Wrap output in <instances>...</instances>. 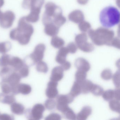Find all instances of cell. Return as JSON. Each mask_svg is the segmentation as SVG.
<instances>
[{"label":"cell","mask_w":120,"mask_h":120,"mask_svg":"<svg viewBox=\"0 0 120 120\" xmlns=\"http://www.w3.org/2000/svg\"><path fill=\"white\" fill-rule=\"evenodd\" d=\"M36 0H23L22 6L25 9H30L32 5L36 1Z\"/></svg>","instance_id":"f35d334b"},{"label":"cell","mask_w":120,"mask_h":120,"mask_svg":"<svg viewBox=\"0 0 120 120\" xmlns=\"http://www.w3.org/2000/svg\"><path fill=\"white\" fill-rule=\"evenodd\" d=\"M10 65L17 70H19L24 65L22 60L17 57L11 58Z\"/></svg>","instance_id":"7402d4cb"},{"label":"cell","mask_w":120,"mask_h":120,"mask_svg":"<svg viewBox=\"0 0 120 120\" xmlns=\"http://www.w3.org/2000/svg\"><path fill=\"white\" fill-rule=\"evenodd\" d=\"M14 96L11 95L0 94V101L4 103L11 104L15 101Z\"/></svg>","instance_id":"f1b7e54d"},{"label":"cell","mask_w":120,"mask_h":120,"mask_svg":"<svg viewBox=\"0 0 120 120\" xmlns=\"http://www.w3.org/2000/svg\"><path fill=\"white\" fill-rule=\"evenodd\" d=\"M44 25V32L48 36H56L59 32L60 27L53 23H48Z\"/></svg>","instance_id":"5bb4252c"},{"label":"cell","mask_w":120,"mask_h":120,"mask_svg":"<svg viewBox=\"0 0 120 120\" xmlns=\"http://www.w3.org/2000/svg\"><path fill=\"white\" fill-rule=\"evenodd\" d=\"M15 19V15L11 11H7L3 12L0 18V27L5 29L10 28L13 25Z\"/></svg>","instance_id":"277c9868"},{"label":"cell","mask_w":120,"mask_h":120,"mask_svg":"<svg viewBox=\"0 0 120 120\" xmlns=\"http://www.w3.org/2000/svg\"><path fill=\"white\" fill-rule=\"evenodd\" d=\"M78 48H79L82 51L85 53H90L94 50V46L91 44L88 43L87 41L77 46Z\"/></svg>","instance_id":"603a6c76"},{"label":"cell","mask_w":120,"mask_h":120,"mask_svg":"<svg viewBox=\"0 0 120 120\" xmlns=\"http://www.w3.org/2000/svg\"><path fill=\"white\" fill-rule=\"evenodd\" d=\"M51 43V45L54 48L60 49L64 46L65 41L60 37L55 36L52 37Z\"/></svg>","instance_id":"ac0fdd59"},{"label":"cell","mask_w":120,"mask_h":120,"mask_svg":"<svg viewBox=\"0 0 120 120\" xmlns=\"http://www.w3.org/2000/svg\"><path fill=\"white\" fill-rule=\"evenodd\" d=\"M36 70L38 72L45 73L48 70V67L45 62L41 61L37 63Z\"/></svg>","instance_id":"83f0119b"},{"label":"cell","mask_w":120,"mask_h":120,"mask_svg":"<svg viewBox=\"0 0 120 120\" xmlns=\"http://www.w3.org/2000/svg\"><path fill=\"white\" fill-rule=\"evenodd\" d=\"M69 52L67 47H62L60 48L56 58L57 62L61 65L66 61V57Z\"/></svg>","instance_id":"9a60e30c"},{"label":"cell","mask_w":120,"mask_h":120,"mask_svg":"<svg viewBox=\"0 0 120 120\" xmlns=\"http://www.w3.org/2000/svg\"><path fill=\"white\" fill-rule=\"evenodd\" d=\"M104 91L103 89L99 85L94 84L91 92L96 96H100L103 94Z\"/></svg>","instance_id":"f546056e"},{"label":"cell","mask_w":120,"mask_h":120,"mask_svg":"<svg viewBox=\"0 0 120 120\" xmlns=\"http://www.w3.org/2000/svg\"><path fill=\"white\" fill-rule=\"evenodd\" d=\"M74 97L70 94L66 95L61 94L57 97V109L62 112L68 107V105L73 101Z\"/></svg>","instance_id":"5b68a950"},{"label":"cell","mask_w":120,"mask_h":120,"mask_svg":"<svg viewBox=\"0 0 120 120\" xmlns=\"http://www.w3.org/2000/svg\"><path fill=\"white\" fill-rule=\"evenodd\" d=\"M45 110V107L42 104H36L30 111V117L31 120H41L43 117V113Z\"/></svg>","instance_id":"ba28073f"},{"label":"cell","mask_w":120,"mask_h":120,"mask_svg":"<svg viewBox=\"0 0 120 120\" xmlns=\"http://www.w3.org/2000/svg\"><path fill=\"white\" fill-rule=\"evenodd\" d=\"M45 49V46L43 44H39L36 46L34 52L30 55L33 63H37L42 60Z\"/></svg>","instance_id":"8992f818"},{"label":"cell","mask_w":120,"mask_h":120,"mask_svg":"<svg viewBox=\"0 0 120 120\" xmlns=\"http://www.w3.org/2000/svg\"><path fill=\"white\" fill-rule=\"evenodd\" d=\"M21 76L16 73H13L8 77L7 80L8 82L12 86L18 84L20 81Z\"/></svg>","instance_id":"44dd1931"},{"label":"cell","mask_w":120,"mask_h":120,"mask_svg":"<svg viewBox=\"0 0 120 120\" xmlns=\"http://www.w3.org/2000/svg\"><path fill=\"white\" fill-rule=\"evenodd\" d=\"M61 67H62L64 70H67L70 68L71 64L70 62L66 61L65 62L61 64Z\"/></svg>","instance_id":"7bdbcfd3"},{"label":"cell","mask_w":120,"mask_h":120,"mask_svg":"<svg viewBox=\"0 0 120 120\" xmlns=\"http://www.w3.org/2000/svg\"><path fill=\"white\" fill-rule=\"evenodd\" d=\"M109 106L112 111L120 114V101L116 100H112L109 101Z\"/></svg>","instance_id":"cb8c5ba5"},{"label":"cell","mask_w":120,"mask_h":120,"mask_svg":"<svg viewBox=\"0 0 120 120\" xmlns=\"http://www.w3.org/2000/svg\"><path fill=\"white\" fill-rule=\"evenodd\" d=\"M86 72L84 71L78 70L75 74L76 81L80 84H81L86 80Z\"/></svg>","instance_id":"d4e9b609"},{"label":"cell","mask_w":120,"mask_h":120,"mask_svg":"<svg viewBox=\"0 0 120 120\" xmlns=\"http://www.w3.org/2000/svg\"><path fill=\"white\" fill-rule=\"evenodd\" d=\"M34 32L33 26L23 17L19 20L17 27L10 31L9 36L11 39L17 41L21 45H26L29 43Z\"/></svg>","instance_id":"6da1fadb"},{"label":"cell","mask_w":120,"mask_h":120,"mask_svg":"<svg viewBox=\"0 0 120 120\" xmlns=\"http://www.w3.org/2000/svg\"><path fill=\"white\" fill-rule=\"evenodd\" d=\"M64 71L61 66H57L54 68L52 70L50 80L57 82L60 81L63 77Z\"/></svg>","instance_id":"4fadbf2b"},{"label":"cell","mask_w":120,"mask_h":120,"mask_svg":"<svg viewBox=\"0 0 120 120\" xmlns=\"http://www.w3.org/2000/svg\"><path fill=\"white\" fill-rule=\"evenodd\" d=\"M11 58L8 55H5L1 58V65L3 66H6L10 65Z\"/></svg>","instance_id":"ab89813d"},{"label":"cell","mask_w":120,"mask_h":120,"mask_svg":"<svg viewBox=\"0 0 120 120\" xmlns=\"http://www.w3.org/2000/svg\"><path fill=\"white\" fill-rule=\"evenodd\" d=\"M19 75L22 77H27L29 73L28 66L26 65H24L19 70Z\"/></svg>","instance_id":"8d00e7d4"},{"label":"cell","mask_w":120,"mask_h":120,"mask_svg":"<svg viewBox=\"0 0 120 120\" xmlns=\"http://www.w3.org/2000/svg\"><path fill=\"white\" fill-rule=\"evenodd\" d=\"M11 117L8 115H3L0 116V120H11Z\"/></svg>","instance_id":"f6af8a7d"},{"label":"cell","mask_w":120,"mask_h":120,"mask_svg":"<svg viewBox=\"0 0 120 120\" xmlns=\"http://www.w3.org/2000/svg\"><path fill=\"white\" fill-rule=\"evenodd\" d=\"M58 82L51 80L48 84L47 88L46 91V96L50 99L56 98L58 95L57 89Z\"/></svg>","instance_id":"9c48e42d"},{"label":"cell","mask_w":120,"mask_h":120,"mask_svg":"<svg viewBox=\"0 0 120 120\" xmlns=\"http://www.w3.org/2000/svg\"><path fill=\"white\" fill-rule=\"evenodd\" d=\"M11 48V44L8 42L0 43V53H4L8 51Z\"/></svg>","instance_id":"836d02e7"},{"label":"cell","mask_w":120,"mask_h":120,"mask_svg":"<svg viewBox=\"0 0 120 120\" xmlns=\"http://www.w3.org/2000/svg\"><path fill=\"white\" fill-rule=\"evenodd\" d=\"M114 98L120 101V87H117L114 90Z\"/></svg>","instance_id":"ee69618b"},{"label":"cell","mask_w":120,"mask_h":120,"mask_svg":"<svg viewBox=\"0 0 120 120\" xmlns=\"http://www.w3.org/2000/svg\"><path fill=\"white\" fill-rule=\"evenodd\" d=\"M103 98L106 101H110L114 98V90L112 89L109 90L104 92L102 95Z\"/></svg>","instance_id":"4dcf8cb0"},{"label":"cell","mask_w":120,"mask_h":120,"mask_svg":"<svg viewBox=\"0 0 120 120\" xmlns=\"http://www.w3.org/2000/svg\"><path fill=\"white\" fill-rule=\"evenodd\" d=\"M82 93L84 94H86L91 92L94 84L92 82L88 80H85L80 84Z\"/></svg>","instance_id":"e0dca14e"},{"label":"cell","mask_w":120,"mask_h":120,"mask_svg":"<svg viewBox=\"0 0 120 120\" xmlns=\"http://www.w3.org/2000/svg\"><path fill=\"white\" fill-rule=\"evenodd\" d=\"M62 12L61 8L53 2L47 3L45 5V11L43 15L44 25L53 23V18L60 13Z\"/></svg>","instance_id":"3957f363"},{"label":"cell","mask_w":120,"mask_h":120,"mask_svg":"<svg viewBox=\"0 0 120 120\" xmlns=\"http://www.w3.org/2000/svg\"><path fill=\"white\" fill-rule=\"evenodd\" d=\"M12 90L15 93H21L24 95H27L31 93L32 88L30 85L22 84L13 86Z\"/></svg>","instance_id":"7c38bea8"},{"label":"cell","mask_w":120,"mask_h":120,"mask_svg":"<svg viewBox=\"0 0 120 120\" xmlns=\"http://www.w3.org/2000/svg\"><path fill=\"white\" fill-rule=\"evenodd\" d=\"M75 66L78 70L87 72L90 70L91 66L89 62L83 58H79L75 60Z\"/></svg>","instance_id":"8fae6325"},{"label":"cell","mask_w":120,"mask_h":120,"mask_svg":"<svg viewBox=\"0 0 120 120\" xmlns=\"http://www.w3.org/2000/svg\"><path fill=\"white\" fill-rule=\"evenodd\" d=\"M5 3L4 0H0V8L3 7Z\"/></svg>","instance_id":"c3c4849f"},{"label":"cell","mask_w":120,"mask_h":120,"mask_svg":"<svg viewBox=\"0 0 120 120\" xmlns=\"http://www.w3.org/2000/svg\"><path fill=\"white\" fill-rule=\"evenodd\" d=\"M61 117L60 116L56 113H52L46 117V120H60Z\"/></svg>","instance_id":"60d3db41"},{"label":"cell","mask_w":120,"mask_h":120,"mask_svg":"<svg viewBox=\"0 0 120 120\" xmlns=\"http://www.w3.org/2000/svg\"><path fill=\"white\" fill-rule=\"evenodd\" d=\"M43 5V4H38L32 6L30 8L31 11L29 14L25 17L26 20L30 23H35L38 22Z\"/></svg>","instance_id":"52a82bcc"},{"label":"cell","mask_w":120,"mask_h":120,"mask_svg":"<svg viewBox=\"0 0 120 120\" xmlns=\"http://www.w3.org/2000/svg\"><path fill=\"white\" fill-rule=\"evenodd\" d=\"M81 93L82 89L81 85L80 83L75 81L72 86L70 94L73 97L75 98L79 96Z\"/></svg>","instance_id":"d6986e66"},{"label":"cell","mask_w":120,"mask_h":120,"mask_svg":"<svg viewBox=\"0 0 120 120\" xmlns=\"http://www.w3.org/2000/svg\"><path fill=\"white\" fill-rule=\"evenodd\" d=\"M116 65L118 70H120V58L118 59L116 63Z\"/></svg>","instance_id":"7dc6e473"},{"label":"cell","mask_w":120,"mask_h":120,"mask_svg":"<svg viewBox=\"0 0 120 120\" xmlns=\"http://www.w3.org/2000/svg\"><path fill=\"white\" fill-rule=\"evenodd\" d=\"M56 102L52 99H48L46 101L45 103V106L46 109L49 110H53L56 106Z\"/></svg>","instance_id":"e575fe53"},{"label":"cell","mask_w":120,"mask_h":120,"mask_svg":"<svg viewBox=\"0 0 120 120\" xmlns=\"http://www.w3.org/2000/svg\"><path fill=\"white\" fill-rule=\"evenodd\" d=\"M88 0H77L78 4L82 5H84L87 3Z\"/></svg>","instance_id":"bcb514c9"},{"label":"cell","mask_w":120,"mask_h":120,"mask_svg":"<svg viewBox=\"0 0 120 120\" xmlns=\"http://www.w3.org/2000/svg\"><path fill=\"white\" fill-rule=\"evenodd\" d=\"M87 36L84 32L76 35L75 38V43L77 46L87 41Z\"/></svg>","instance_id":"4316f807"},{"label":"cell","mask_w":120,"mask_h":120,"mask_svg":"<svg viewBox=\"0 0 120 120\" xmlns=\"http://www.w3.org/2000/svg\"><path fill=\"white\" fill-rule=\"evenodd\" d=\"M99 21L101 25L105 28L113 27L120 23V11L112 6H106L100 12Z\"/></svg>","instance_id":"7a4b0ae2"},{"label":"cell","mask_w":120,"mask_h":120,"mask_svg":"<svg viewBox=\"0 0 120 120\" xmlns=\"http://www.w3.org/2000/svg\"><path fill=\"white\" fill-rule=\"evenodd\" d=\"M67 48L69 53L74 54L76 53L77 50L78 46L74 42H70L67 46Z\"/></svg>","instance_id":"74e56055"},{"label":"cell","mask_w":120,"mask_h":120,"mask_svg":"<svg viewBox=\"0 0 120 120\" xmlns=\"http://www.w3.org/2000/svg\"><path fill=\"white\" fill-rule=\"evenodd\" d=\"M92 109L89 106H85L82 108L81 111L78 113L76 116L77 120H85L91 115Z\"/></svg>","instance_id":"2e32d148"},{"label":"cell","mask_w":120,"mask_h":120,"mask_svg":"<svg viewBox=\"0 0 120 120\" xmlns=\"http://www.w3.org/2000/svg\"><path fill=\"white\" fill-rule=\"evenodd\" d=\"M11 108L12 112L17 115H22L24 112V107L20 104L15 103L11 106Z\"/></svg>","instance_id":"ffe728a7"},{"label":"cell","mask_w":120,"mask_h":120,"mask_svg":"<svg viewBox=\"0 0 120 120\" xmlns=\"http://www.w3.org/2000/svg\"><path fill=\"white\" fill-rule=\"evenodd\" d=\"M113 82L116 88L120 87V70H118L112 75Z\"/></svg>","instance_id":"d6a6232c"},{"label":"cell","mask_w":120,"mask_h":120,"mask_svg":"<svg viewBox=\"0 0 120 120\" xmlns=\"http://www.w3.org/2000/svg\"><path fill=\"white\" fill-rule=\"evenodd\" d=\"M78 27L81 31L86 32L90 27V25L89 23L84 20L79 23Z\"/></svg>","instance_id":"d590c367"},{"label":"cell","mask_w":120,"mask_h":120,"mask_svg":"<svg viewBox=\"0 0 120 120\" xmlns=\"http://www.w3.org/2000/svg\"><path fill=\"white\" fill-rule=\"evenodd\" d=\"M2 90L4 93H9L11 92L12 89L8 85L4 84L2 86Z\"/></svg>","instance_id":"b9f144b4"},{"label":"cell","mask_w":120,"mask_h":120,"mask_svg":"<svg viewBox=\"0 0 120 120\" xmlns=\"http://www.w3.org/2000/svg\"><path fill=\"white\" fill-rule=\"evenodd\" d=\"M69 20L74 23L79 24L84 19V16L82 11L80 10L73 11L68 15Z\"/></svg>","instance_id":"30bf717a"},{"label":"cell","mask_w":120,"mask_h":120,"mask_svg":"<svg viewBox=\"0 0 120 120\" xmlns=\"http://www.w3.org/2000/svg\"><path fill=\"white\" fill-rule=\"evenodd\" d=\"M112 71L109 68L105 69L101 74V78L105 80H110L112 79Z\"/></svg>","instance_id":"1f68e13d"},{"label":"cell","mask_w":120,"mask_h":120,"mask_svg":"<svg viewBox=\"0 0 120 120\" xmlns=\"http://www.w3.org/2000/svg\"><path fill=\"white\" fill-rule=\"evenodd\" d=\"M3 12L1 11L0 9V18L1 17V16H2V14H3Z\"/></svg>","instance_id":"681fc988"},{"label":"cell","mask_w":120,"mask_h":120,"mask_svg":"<svg viewBox=\"0 0 120 120\" xmlns=\"http://www.w3.org/2000/svg\"><path fill=\"white\" fill-rule=\"evenodd\" d=\"M65 117L68 120H75L76 118V116L72 109L68 107L62 112Z\"/></svg>","instance_id":"484cf974"}]
</instances>
